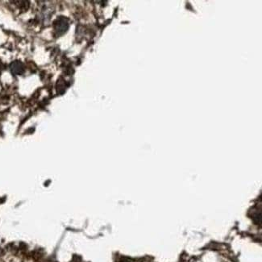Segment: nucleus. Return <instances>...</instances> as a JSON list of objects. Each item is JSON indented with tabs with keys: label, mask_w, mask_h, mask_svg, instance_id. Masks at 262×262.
Wrapping results in <instances>:
<instances>
[{
	"label": "nucleus",
	"mask_w": 262,
	"mask_h": 262,
	"mask_svg": "<svg viewBox=\"0 0 262 262\" xmlns=\"http://www.w3.org/2000/svg\"><path fill=\"white\" fill-rule=\"evenodd\" d=\"M54 28H55L56 34L61 35V34H63L67 30V28H68V23L65 19H58L57 21L55 22Z\"/></svg>",
	"instance_id": "f257e3e1"
},
{
	"label": "nucleus",
	"mask_w": 262,
	"mask_h": 262,
	"mask_svg": "<svg viewBox=\"0 0 262 262\" xmlns=\"http://www.w3.org/2000/svg\"><path fill=\"white\" fill-rule=\"evenodd\" d=\"M10 69L15 75H20L24 72V65L19 61H13L10 66Z\"/></svg>",
	"instance_id": "f03ea898"
}]
</instances>
